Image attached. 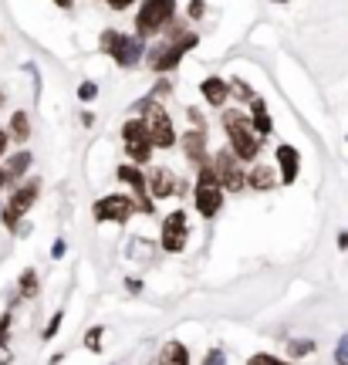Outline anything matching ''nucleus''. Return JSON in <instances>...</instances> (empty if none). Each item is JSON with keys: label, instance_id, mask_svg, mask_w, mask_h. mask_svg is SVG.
<instances>
[{"label": "nucleus", "instance_id": "1", "mask_svg": "<svg viewBox=\"0 0 348 365\" xmlns=\"http://www.w3.org/2000/svg\"><path fill=\"white\" fill-rule=\"evenodd\" d=\"M223 129H227V135H230L233 153L244 159V163L257 159L260 143H257V129H254L250 115H244L240 108H227V112H223Z\"/></svg>", "mask_w": 348, "mask_h": 365}, {"label": "nucleus", "instance_id": "2", "mask_svg": "<svg viewBox=\"0 0 348 365\" xmlns=\"http://www.w3.org/2000/svg\"><path fill=\"white\" fill-rule=\"evenodd\" d=\"M196 210L203 213V217H217L220 207H223V182L217 180V170H213V163L207 166H200V180H196Z\"/></svg>", "mask_w": 348, "mask_h": 365}, {"label": "nucleus", "instance_id": "3", "mask_svg": "<svg viewBox=\"0 0 348 365\" xmlns=\"http://www.w3.org/2000/svg\"><path fill=\"white\" fill-rule=\"evenodd\" d=\"M122 139H126V153H129L135 163H149V159H153L155 139H153V132H149V125H145V118H132V122H126Z\"/></svg>", "mask_w": 348, "mask_h": 365}, {"label": "nucleus", "instance_id": "4", "mask_svg": "<svg viewBox=\"0 0 348 365\" xmlns=\"http://www.w3.org/2000/svg\"><path fill=\"white\" fill-rule=\"evenodd\" d=\"M102 51L116 58V65L132 68L142 58V41L129 38V34H118V31H105L102 34Z\"/></svg>", "mask_w": 348, "mask_h": 365}, {"label": "nucleus", "instance_id": "5", "mask_svg": "<svg viewBox=\"0 0 348 365\" xmlns=\"http://www.w3.org/2000/svg\"><path fill=\"white\" fill-rule=\"evenodd\" d=\"M142 112H145V125L153 132V139L159 149H169V145H176V129H173V122H169V112L163 105H155L153 98H145L142 102Z\"/></svg>", "mask_w": 348, "mask_h": 365}, {"label": "nucleus", "instance_id": "6", "mask_svg": "<svg viewBox=\"0 0 348 365\" xmlns=\"http://www.w3.org/2000/svg\"><path fill=\"white\" fill-rule=\"evenodd\" d=\"M176 11V0H142L139 14H135V31L139 34H155Z\"/></svg>", "mask_w": 348, "mask_h": 365}, {"label": "nucleus", "instance_id": "7", "mask_svg": "<svg viewBox=\"0 0 348 365\" xmlns=\"http://www.w3.org/2000/svg\"><path fill=\"white\" fill-rule=\"evenodd\" d=\"M237 153H227V149H220L217 156H213V170H217V180L223 182V190H230V193H240L247 186V176L240 170V163H237Z\"/></svg>", "mask_w": 348, "mask_h": 365}, {"label": "nucleus", "instance_id": "8", "mask_svg": "<svg viewBox=\"0 0 348 365\" xmlns=\"http://www.w3.org/2000/svg\"><path fill=\"white\" fill-rule=\"evenodd\" d=\"M196 34H186V38H176L173 44H163V48H155L153 54H149V65L155 68V71H173V68L180 65V58L190 48H196Z\"/></svg>", "mask_w": 348, "mask_h": 365}, {"label": "nucleus", "instance_id": "9", "mask_svg": "<svg viewBox=\"0 0 348 365\" xmlns=\"http://www.w3.org/2000/svg\"><path fill=\"white\" fill-rule=\"evenodd\" d=\"M38 193H41V182L31 180V182H24V186H21V190L11 196V203H7V210H4V223H7L11 230L17 227V223H21V217L27 213V207H34Z\"/></svg>", "mask_w": 348, "mask_h": 365}, {"label": "nucleus", "instance_id": "10", "mask_svg": "<svg viewBox=\"0 0 348 365\" xmlns=\"http://www.w3.org/2000/svg\"><path fill=\"white\" fill-rule=\"evenodd\" d=\"M132 210H135V203H132L129 196H102L98 203H95V220L102 223H126L132 217Z\"/></svg>", "mask_w": 348, "mask_h": 365}, {"label": "nucleus", "instance_id": "11", "mask_svg": "<svg viewBox=\"0 0 348 365\" xmlns=\"http://www.w3.org/2000/svg\"><path fill=\"white\" fill-rule=\"evenodd\" d=\"M163 247L169 254H180L186 247V213L176 210V213H169L166 220H163Z\"/></svg>", "mask_w": 348, "mask_h": 365}, {"label": "nucleus", "instance_id": "12", "mask_svg": "<svg viewBox=\"0 0 348 365\" xmlns=\"http://www.w3.org/2000/svg\"><path fill=\"white\" fill-rule=\"evenodd\" d=\"M118 180H126L135 190V196H139V210L142 213H153V200L145 196V190H149V182H145V176H142L135 166H118Z\"/></svg>", "mask_w": 348, "mask_h": 365}, {"label": "nucleus", "instance_id": "13", "mask_svg": "<svg viewBox=\"0 0 348 365\" xmlns=\"http://www.w3.org/2000/svg\"><path fill=\"white\" fill-rule=\"evenodd\" d=\"M277 170H281L284 182H295L297 170H301V156H297L295 145H277Z\"/></svg>", "mask_w": 348, "mask_h": 365}, {"label": "nucleus", "instance_id": "14", "mask_svg": "<svg viewBox=\"0 0 348 365\" xmlns=\"http://www.w3.org/2000/svg\"><path fill=\"white\" fill-rule=\"evenodd\" d=\"M183 149H186V159L196 163V166H207V139H203V129H193L183 135Z\"/></svg>", "mask_w": 348, "mask_h": 365}, {"label": "nucleus", "instance_id": "15", "mask_svg": "<svg viewBox=\"0 0 348 365\" xmlns=\"http://www.w3.org/2000/svg\"><path fill=\"white\" fill-rule=\"evenodd\" d=\"M230 81H223V78H207L203 81V98H207L210 105H213V108H223V102H227V98H230Z\"/></svg>", "mask_w": 348, "mask_h": 365}, {"label": "nucleus", "instance_id": "16", "mask_svg": "<svg viewBox=\"0 0 348 365\" xmlns=\"http://www.w3.org/2000/svg\"><path fill=\"white\" fill-rule=\"evenodd\" d=\"M149 190H153V196H173V190H176V180H173V173L166 170V166H155L153 176H149Z\"/></svg>", "mask_w": 348, "mask_h": 365}, {"label": "nucleus", "instance_id": "17", "mask_svg": "<svg viewBox=\"0 0 348 365\" xmlns=\"http://www.w3.org/2000/svg\"><path fill=\"white\" fill-rule=\"evenodd\" d=\"M159 365H190V352H186V345H180V341L163 345V352H159Z\"/></svg>", "mask_w": 348, "mask_h": 365}, {"label": "nucleus", "instance_id": "18", "mask_svg": "<svg viewBox=\"0 0 348 365\" xmlns=\"http://www.w3.org/2000/svg\"><path fill=\"white\" fill-rule=\"evenodd\" d=\"M277 186V173L271 166H254L250 170V190H274Z\"/></svg>", "mask_w": 348, "mask_h": 365}, {"label": "nucleus", "instance_id": "19", "mask_svg": "<svg viewBox=\"0 0 348 365\" xmlns=\"http://www.w3.org/2000/svg\"><path fill=\"white\" fill-rule=\"evenodd\" d=\"M11 139L14 143H27V139H31V122H27V112H14L11 115Z\"/></svg>", "mask_w": 348, "mask_h": 365}, {"label": "nucleus", "instance_id": "20", "mask_svg": "<svg viewBox=\"0 0 348 365\" xmlns=\"http://www.w3.org/2000/svg\"><path fill=\"white\" fill-rule=\"evenodd\" d=\"M254 115H250V122H254V129L260 132V135H267L271 132V115H267V105L260 102V98H254Z\"/></svg>", "mask_w": 348, "mask_h": 365}, {"label": "nucleus", "instance_id": "21", "mask_svg": "<svg viewBox=\"0 0 348 365\" xmlns=\"http://www.w3.org/2000/svg\"><path fill=\"white\" fill-rule=\"evenodd\" d=\"M27 166H31V153H17V156H11V163H7V173H11V176H24Z\"/></svg>", "mask_w": 348, "mask_h": 365}, {"label": "nucleus", "instance_id": "22", "mask_svg": "<svg viewBox=\"0 0 348 365\" xmlns=\"http://www.w3.org/2000/svg\"><path fill=\"white\" fill-rule=\"evenodd\" d=\"M21 294H24V298H34V294H38V274L34 271L21 274Z\"/></svg>", "mask_w": 348, "mask_h": 365}, {"label": "nucleus", "instance_id": "23", "mask_svg": "<svg viewBox=\"0 0 348 365\" xmlns=\"http://www.w3.org/2000/svg\"><path fill=\"white\" fill-rule=\"evenodd\" d=\"M230 85H233V91H237V95H240L244 102H254V98H257V95H254V88H250V85H247L244 78H233Z\"/></svg>", "mask_w": 348, "mask_h": 365}, {"label": "nucleus", "instance_id": "24", "mask_svg": "<svg viewBox=\"0 0 348 365\" xmlns=\"http://www.w3.org/2000/svg\"><path fill=\"white\" fill-rule=\"evenodd\" d=\"M311 349H314V341H308V339H304V341H291V355H295V359H297V355H308Z\"/></svg>", "mask_w": 348, "mask_h": 365}, {"label": "nucleus", "instance_id": "25", "mask_svg": "<svg viewBox=\"0 0 348 365\" xmlns=\"http://www.w3.org/2000/svg\"><path fill=\"white\" fill-rule=\"evenodd\" d=\"M335 359H338V365H348V335H342V341H338Z\"/></svg>", "mask_w": 348, "mask_h": 365}, {"label": "nucleus", "instance_id": "26", "mask_svg": "<svg viewBox=\"0 0 348 365\" xmlns=\"http://www.w3.org/2000/svg\"><path fill=\"white\" fill-rule=\"evenodd\" d=\"M247 365H291V362H281V359H271V355H254Z\"/></svg>", "mask_w": 348, "mask_h": 365}, {"label": "nucleus", "instance_id": "27", "mask_svg": "<svg viewBox=\"0 0 348 365\" xmlns=\"http://www.w3.org/2000/svg\"><path fill=\"white\" fill-rule=\"evenodd\" d=\"M58 328H61V312L48 322V328H44V339H54V335H58Z\"/></svg>", "mask_w": 348, "mask_h": 365}, {"label": "nucleus", "instance_id": "28", "mask_svg": "<svg viewBox=\"0 0 348 365\" xmlns=\"http://www.w3.org/2000/svg\"><path fill=\"white\" fill-rule=\"evenodd\" d=\"M85 345L98 352V345H102V328H91V335H88V339H85Z\"/></svg>", "mask_w": 348, "mask_h": 365}, {"label": "nucleus", "instance_id": "29", "mask_svg": "<svg viewBox=\"0 0 348 365\" xmlns=\"http://www.w3.org/2000/svg\"><path fill=\"white\" fill-rule=\"evenodd\" d=\"M78 95H81V98H85V102H91V98H95V95H98V88H95V85H91V81H85V85H81V88H78Z\"/></svg>", "mask_w": 348, "mask_h": 365}, {"label": "nucleus", "instance_id": "30", "mask_svg": "<svg viewBox=\"0 0 348 365\" xmlns=\"http://www.w3.org/2000/svg\"><path fill=\"white\" fill-rule=\"evenodd\" d=\"M190 17H193V21L203 17V0H190Z\"/></svg>", "mask_w": 348, "mask_h": 365}, {"label": "nucleus", "instance_id": "31", "mask_svg": "<svg viewBox=\"0 0 348 365\" xmlns=\"http://www.w3.org/2000/svg\"><path fill=\"white\" fill-rule=\"evenodd\" d=\"M7 328H11V314H0V345L7 341Z\"/></svg>", "mask_w": 348, "mask_h": 365}, {"label": "nucleus", "instance_id": "32", "mask_svg": "<svg viewBox=\"0 0 348 365\" xmlns=\"http://www.w3.org/2000/svg\"><path fill=\"white\" fill-rule=\"evenodd\" d=\"M203 365H227V359H223V352H210L203 359Z\"/></svg>", "mask_w": 348, "mask_h": 365}, {"label": "nucleus", "instance_id": "33", "mask_svg": "<svg viewBox=\"0 0 348 365\" xmlns=\"http://www.w3.org/2000/svg\"><path fill=\"white\" fill-rule=\"evenodd\" d=\"M65 250H68V244H65V240H54V247H51V257H65Z\"/></svg>", "mask_w": 348, "mask_h": 365}, {"label": "nucleus", "instance_id": "34", "mask_svg": "<svg viewBox=\"0 0 348 365\" xmlns=\"http://www.w3.org/2000/svg\"><path fill=\"white\" fill-rule=\"evenodd\" d=\"M190 122H193L196 129H203V118H200V112H196V108H190Z\"/></svg>", "mask_w": 348, "mask_h": 365}, {"label": "nucleus", "instance_id": "35", "mask_svg": "<svg viewBox=\"0 0 348 365\" xmlns=\"http://www.w3.org/2000/svg\"><path fill=\"white\" fill-rule=\"evenodd\" d=\"M0 365H11V352H7L4 345H0Z\"/></svg>", "mask_w": 348, "mask_h": 365}, {"label": "nucleus", "instance_id": "36", "mask_svg": "<svg viewBox=\"0 0 348 365\" xmlns=\"http://www.w3.org/2000/svg\"><path fill=\"white\" fill-rule=\"evenodd\" d=\"M108 4H112V7H116V11H122V7H129L132 0H108Z\"/></svg>", "mask_w": 348, "mask_h": 365}, {"label": "nucleus", "instance_id": "37", "mask_svg": "<svg viewBox=\"0 0 348 365\" xmlns=\"http://www.w3.org/2000/svg\"><path fill=\"white\" fill-rule=\"evenodd\" d=\"M4 149H7V132L0 129V156H4Z\"/></svg>", "mask_w": 348, "mask_h": 365}, {"label": "nucleus", "instance_id": "38", "mask_svg": "<svg viewBox=\"0 0 348 365\" xmlns=\"http://www.w3.org/2000/svg\"><path fill=\"white\" fill-rule=\"evenodd\" d=\"M338 247H342V250L348 247V234H338Z\"/></svg>", "mask_w": 348, "mask_h": 365}, {"label": "nucleus", "instance_id": "39", "mask_svg": "<svg viewBox=\"0 0 348 365\" xmlns=\"http://www.w3.org/2000/svg\"><path fill=\"white\" fill-rule=\"evenodd\" d=\"M54 4H58V7H71L75 0H54Z\"/></svg>", "mask_w": 348, "mask_h": 365}, {"label": "nucleus", "instance_id": "40", "mask_svg": "<svg viewBox=\"0 0 348 365\" xmlns=\"http://www.w3.org/2000/svg\"><path fill=\"white\" fill-rule=\"evenodd\" d=\"M7 176H11V173H7V170H0V186H4V182H7Z\"/></svg>", "mask_w": 348, "mask_h": 365}, {"label": "nucleus", "instance_id": "41", "mask_svg": "<svg viewBox=\"0 0 348 365\" xmlns=\"http://www.w3.org/2000/svg\"><path fill=\"white\" fill-rule=\"evenodd\" d=\"M277 4H287V0H277Z\"/></svg>", "mask_w": 348, "mask_h": 365}]
</instances>
